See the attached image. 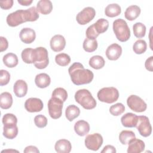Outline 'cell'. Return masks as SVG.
<instances>
[{"label": "cell", "mask_w": 153, "mask_h": 153, "mask_svg": "<svg viewBox=\"0 0 153 153\" xmlns=\"http://www.w3.org/2000/svg\"><path fill=\"white\" fill-rule=\"evenodd\" d=\"M68 72L72 82L76 85L89 84L94 78L93 72L85 69L84 66L79 62L74 63L69 68Z\"/></svg>", "instance_id": "cell-1"}, {"label": "cell", "mask_w": 153, "mask_h": 153, "mask_svg": "<svg viewBox=\"0 0 153 153\" xmlns=\"http://www.w3.org/2000/svg\"><path fill=\"white\" fill-rule=\"evenodd\" d=\"M75 101L85 109H94L97 102L91 93L87 89H80L75 94Z\"/></svg>", "instance_id": "cell-2"}, {"label": "cell", "mask_w": 153, "mask_h": 153, "mask_svg": "<svg viewBox=\"0 0 153 153\" xmlns=\"http://www.w3.org/2000/svg\"><path fill=\"white\" fill-rule=\"evenodd\" d=\"M113 31L117 38L121 42L128 41L130 37V30L127 22L122 19H118L114 21Z\"/></svg>", "instance_id": "cell-3"}, {"label": "cell", "mask_w": 153, "mask_h": 153, "mask_svg": "<svg viewBox=\"0 0 153 153\" xmlns=\"http://www.w3.org/2000/svg\"><path fill=\"white\" fill-rule=\"evenodd\" d=\"M97 96L100 102L106 103H112L118 100L119 92L114 87H103L98 91Z\"/></svg>", "instance_id": "cell-4"}, {"label": "cell", "mask_w": 153, "mask_h": 153, "mask_svg": "<svg viewBox=\"0 0 153 153\" xmlns=\"http://www.w3.org/2000/svg\"><path fill=\"white\" fill-rule=\"evenodd\" d=\"M49 63L47 50L43 47H38L35 49L33 64L39 69H45Z\"/></svg>", "instance_id": "cell-5"}, {"label": "cell", "mask_w": 153, "mask_h": 153, "mask_svg": "<svg viewBox=\"0 0 153 153\" xmlns=\"http://www.w3.org/2000/svg\"><path fill=\"white\" fill-rule=\"evenodd\" d=\"M63 102L56 97H51L48 102V113L53 119L59 118L62 114Z\"/></svg>", "instance_id": "cell-6"}, {"label": "cell", "mask_w": 153, "mask_h": 153, "mask_svg": "<svg viewBox=\"0 0 153 153\" xmlns=\"http://www.w3.org/2000/svg\"><path fill=\"white\" fill-rule=\"evenodd\" d=\"M136 127L139 134L143 137H148L152 133V126L148 117L146 116H137V122Z\"/></svg>", "instance_id": "cell-7"}, {"label": "cell", "mask_w": 153, "mask_h": 153, "mask_svg": "<svg viewBox=\"0 0 153 153\" xmlns=\"http://www.w3.org/2000/svg\"><path fill=\"white\" fill-rule=\"evenodd\" d=\"M84 143L88 149L96 151L103 144V137L100 134L97 133L88 134L85 138Z\"/></svg>", "instance_id": "cell-8"}, {"label": "cell", "mask_w": 153, "mask_h": 153, "mask_svg": "<svg viewBox=\"0 0 153 153\" xmlns=\"http://www.w3.org/2000/svg\"><path fill=\"white\" fill-rule=\"evenodd\" d=\"M128 106L133 111L136 112H144L147 108V105L145 101L136 95H130L127 99Z\"/></svg>", "instance_id": "cell-9"}, {"label": "cell", "mask_w": 153, "mask_h": 153, "mask_svg": "<svg viewBox=\"0 0 153 153\" xmlns=\"http://www.w3.org/2000/svg\"><path fill=\"white\" fill-rule=\"evenodd\" d=\"M96 16L95 10L91 7L83 8L76 16V22L81 25H85L90 22Z\"/></svg>", "instance_id": "cell-10"}, {"label": "cell", "mask_w": 153, "mask_h": 153, "mask_svg": "<svg viewBox=\"0 0 153 153\" xmlns=\"http://www.w3.org/2000/svg\"><path fill=\"white\" fill-rule=\"evenodd\" d=\"M7 23L11 27H16L20 24L26 22L24 10H18L9 14L6 19Z\"/></svg>", "instance_id": "cell-11"}, {"label": "cell", "mask_w": 153, "mask_h": 153, "mask_svg": "<svg viewBox=\"0 0 153 153\" xmlns=\"http://www.w3.org/2000/svg\"><path fill=\"white\" fill-rule=\"evenodd\" d=\"M44 104L42 101L36 97L27 99L25 103V108L27 112H38L43 109Z\"/></svg>", "instance_id": "cell-12"}, {"label": "cell", "mask_w": 153, "mask_h": 153, "mask_svg": "<svg viewBox=\"0 0 153 153\" xmlns=\"http://www.w3.org/2000/svg\"><path fill=\"white\" fill-rule=\"evenodd\" d=\"M51 49L55 52L62 51L66 45V40L62 35H55L50 39V42Z\"/></svg>", "instance_id": "cell-13"}, {"label": "cell", "mask_w": 153, "mask_h": 153, "mask_svg": "<svg viewBox=\"0 0 153 153\" xmlns=\"http://www.w3.org/2000/svg\"><path fill=\"white\" fill-rule=\"evenodd\" d=\"M105 53L109 60H117L122 54V47L118 44L114 43L108 47Z\"/></svg>", "instance_id": "cell-14"}, {"label": "cell", "mask_w": 153, "mask_h": 153, "mask_svg": "<svg viewBox=\"0 0 153 153\" xmlns=\"http://www.w3.org/2000/svg\"><path fill=\"white\" fill-rule=\"evenodd\" d=\"M19 37L23 42L27 44H31L36 38V33L33 29L25 27L20 30Z\"/></svg>", "instance_id": "cell-15"}, {"label": "cell", "mask_w": 153, "mask_h": 153, "mask_svg": "<svg viewBox=\"0 0 153 153\" xmlns=\"http://www.w3.org/2000/svg\"><path fill=\"white\" fill-rule=\"evenodd\" d=\"M27 84L22 79H18L13 86V91L18 97H23L26 96L27 92Z\"/></svg>", "instance_id": "cell-16"}, {"label": "cell", "mask_w": 153, "mask_h": 153, "mask_svg": "<svg viewBox=\"0 0 153 153\" xmlns=\"http://www.w3.org/2000/svg\"><path fill=\"white\" fill-rule=\"evenodd\" d=\"M127 148L128 153H140L143 151L145 145L143 140L136 139L132 140L128 144Z\"/></svg>", "instance_id": "cell-17"}, {"label": "cell", "mask_w": 153, "mask_h": 153, "mask_svg": "<svg viewBox=\"0 0 153 153\" xmlns=\"http://www.w3.org/2000/svg\"><path fill=\"white\" fill-rule=\"evenodd\" d=\"M121 122L125 127H136L137 122V115L131 112L126 113L121 118Z\"/></svg>", "instance_id": "cell-18"}, {"label": "cell", "mask_w": 153, "mask_h": 153, "mask_svg": "<svg viewBox=\"0 0 153 153\" xmlns=\"http://www.w3.org/2000/svg\"><path fill=\"white\" fill-rule=\"evenodd\" d=\"M90 128L88 123L84 120H79L74 125V130L79 136H84L88 134Z\"/></svg>", "instance_id": "cell-19"}, {"label": "cell", "mask_w": 153, "mask_h": 153, "mask_svg": "<svg viewBox=\"0 0 153 153\" xmlns=\"http://www.w3.org/2000/svg\"><path fill=\"white\" fill-rule=\"evenodd\" d=\"M140 11L141 10L139 6L136 5H130L126 8L124 12L125 18L129 21L134 20L139 16Z\"/></svg>", "instance_id": "cell-20"}, {"label": "cell", "mask_w": 153, "mask_h": 153, "mask_svg": "<svg viewBox=\"0 0 153 153\" xmlns=\"http://www.w3.org/2000/svg\"><path fill=\"white\" fill-rule=\"evenodd\" d=\"M55 150L58 153H69L72 149L71 142L67 139H60L54 145Z\"/></svg>", "instance_id": "cell-21"}, {"label": "cell", "mask_w": 153, "mask_h": 153, "mask_svg": "<svg viewBox=\"0 0 153 153\" xmlns=\"http://www.w3.org/2000/svg\"><path fill=\"white\" fill-rule=\"evenodd\" d=\"M35 82L36 86L41 88H44L50 85L51 78L50 76L45 73H41L36 75Z\"/></svg>", "instance_id": "cell-22"}, {"label": "cell", "mask_w": 153, "mask_h": 153, "mask_svg": "<svg viewBox=\"0 0 153 153\" xmlns=\"http://www.w3.org/2000/svg\"><path fill=\"white\" fill-rule=\"evenodd\" d=\"M36 10L44 15L48 14L53 10L52 2L49 0H40L37 3Z\"/></svg>", "instance_id": "cell-23"}, {"label": "cell", "mask_w": 153, "mask_h": 153, "mask_svg": "<svg viewBox=\"0 0 153 153\" xmlns=\"http://www.w3.org/2000/svg\"><path fill=\"white\" fill-rule=\"evenodd\" d=\"M18 127L15 125H4L3 136L8 139H14L18 134Z\"/></svg>", "instance_id": "cell-24"}, {"label": "cell", "mask_w": 153, "mask_h": 153, "mask_svg": "<svg viewBox=\"0 0 153 153\" xmlns=\"http://www.w3.org/2000/svg\"><path fill=\"white\" fill-rule=\"evenodd\" d=\"M121 13V7L118 4H111L108 5L105 9V14L109 17H114L120 15Z\"/></svg>", "instance_id": "cell-25"}, {"label": "cell", "mask_w": 153, "mask_h": 153, "mask_svg": "<svg viewBox=\"0 0 153 153\" xmlns=\"http://www.w3.org/2000/svg\"><path fill=\"white\" fill-rule=\"evenodd\" d=\"M13 104V97L8 92H3L0 95V106L2 109H8Z\"/></svg>", "instance_id": "cell-26"}, {"label": "cell", "mask_w": 153, "mask_h": 153, "mask_svg": "<svg viewBox=\"0 0 153 153\" xmlns=\"http://www.w3.org/2000/svg\"><path fill=\"white\" fill-rule=\"evenodd\" d=\"M80 114L79 108L75 105H69L65 110V116L69 121H72Z\"/></svg>", "instance_id": "cell-27"}, {"label": "cell", "mask_w": 153, "mask_h": 153, "mask_svg": "<svg viewBox=\"0 0 153 153\" xmlns=\"http://www.w3.org/2000/svg\"><path fill=\"white\" fill-rule=\"evenodd\" d=\"M2 60L4 64L10 68H14L18 64V57L16 54L13 53H8L4 55Z\"/></svg>", "instance_id": "cell-28"}, {"label": "cell", "mask_w": 153, "mask_h": 153, "mask_svg": "<svg viewBox=\"0 0 153 153\" xmlns=\"http://www.w3.org/2000/svg\"><path fill=\"white\" fill-rule=\"evenodd\" d=\"M90 67L94 69H102L105 64V61L104 59L99 55H96L92 56L88 62Z\"/></svg>", "instance_id": "cell-29"}, {"label": "cell", "mask_w": 153, "mask_h": 153, "mask_svg": "<svg viewBox=\"0 0 153 153\" xmlns=\"http://www.w3.org/2000/svg\"><path fill=\"white\" fill-rule=\"evenodd\" d=\"M135 137V133L130 130H123L119 134V140L123 145H128Z\"/></svg>", "instance_id": "cell-30"}, {"label": "cell", "mask_w": 153, "mask_h": 153, "mask_svg": "<svg viewBox=\"0 0 153 153\" xmlns=\"http://www.w3.org/2000/svg\"><path fill=\"white\" fill-rule=\"evenodd\" d=\"M35 56V49L31 48H26L22 51L21 57L23 61L27 64L33 63Z\"/></svg>", "instance_id": "cell-31"}, {"label": "cell", "mask_w": 153, "mask_h": 153, "mask_svg": "<svg viewBox=\"0 0 153 153\" xmlns=\"http://www.w3.org/2000/svg\"><path fill=\"white\" fill-rule=\"evenodd\" d=\"M93 24L96 31L99 34L105 32L109 27V22L103 18L99 19L96 23Z\"/></svg>", "instance_id": "cell-32"}, {"label": "cell", "mask_w": 153, "mask_h": 153, "mask_svg": "<svg viewBox=\"0 0 153 153\" xmlns=\"http://www.w3.org/2000/svg\"><path fill=\"white\" fill-rule=\"evenodd\" d=\"M134 35L137 38H141L145 36L146 33V26L141 22H137L133 26Z\"/></svg>", "instance_id": "cell-33"}, {"label": "cell", "mask_w": 153, "mask_h": 153, "mask_svg": "<svg viewBox=\"0 0 153 153\" xmlns=\"http://www.w3.org/2000/svg\"><path fill=\"white\" fill-rule=\"evenodd\" d=\"M147 48V44L143 39L137 40L133 45V50L137 54L144 53Z\"/></svg>", "instance_id": "cell-34"}, {"label": "cell", "mask_w": 153, "mask_h": 153, "mask_svg": "<svg viewBox=\"0 0 153 153\" xmlns=\"http://www.w3.org/2000/svg\"><path fill=\"white\" fill-rule=\"evenodd\" d=\"M25 14L26 22H35L37 20L39 17L36 8L34 6L25 10Z\"/></svg>", "instance_id": "cell-35"}, {"label": "cell", "mask_w": 153, "mask_h": 153, "mask_svg": "<svg viewBox=\"0 0 153 153\" xmlns=\"http://www.w3.org/2000/svg\"><path fill=\"white\" fill-rule=\"evenodd\" d=\"M98 46L97 41L96 39H89L85 38L83 42L82 47L83 49L88 53H91L94 51Z\"/></svg>", "instance_id": "cell-36"}, {"label": "cell", "mask_w": 153, "mask_h": 153, "mask_svg": "<svg viewBox=\"0 0 153 153\" xmlns=\"http://www.w3.org/2000/svg\"><path fill=\"white\" fill-rule=\"evenodd\" d=\"M56 63L61 66H66L71 62L70 56L66 53H60L55 56Z\"/></svg>", "instance_id": "cell-37"}, {"label": "cell", "mask_w": 153, "mask_h": 153, "mask_svg": "<svg viewBox=\"0 0 153 153\" xmlns=\"http://www.w3.org/2000/svg\"><path fill=\"white\" fill-rule=\"evenodd\" d=\"M125 111V106L121 103H117L112 105L109 108V112L114 116L121 115Z\"/></svg>", "instance_id": "cell-38"}, {"label": "cell", "mask_w": 153, "mask_h": 153, "mask_svg": "<svg viewBox=\"0 0 153 153\" xmlns=\"http://www.w3.org/2000/svg\"><path fill=\"white\" fill-rule=\"evenodd\" d=\"M51 97H57L64 102L68 98V93L66 90L63 88L57 87L53 90Z\"/></svg>", "instance_id": "cell-39"}, {"label": "cell", "mask_w": 153, "mask_h": 153, "mask_svg": "<svg viewBox=\"0 0 153 153\" xmlns=\"http://www.w3.org/2000/svg\"><path fill=\"white\" fill-rule=\"evenodd\" d=\"M2 122L4 125H15L17 124V118L13 114H5L2 119Z\"/></svg>", "instance_id": "cell-40"}, {"label": "cell", "mask_w": 153, "mask_h": 153, "mask_svg": "<svg viewBox=\"0 0 153 153\" xmlns=\"http://www.w3.org/2000/svg\"><path fill=\"white\" fill-rule=\"evenodd\" d=\"M34 123L38 128H44L47 124V118L43 115H37L34 118Z\"/></svg>", "instance_id": "cell-41"}, {"label": "cell", "mask_w": 153, "mask_h": 153, "mask_svg": "<svg viewBox=\"0 0 153 153\" xmlns=\"http://www.w3.org/2000/svg\"><path fill=\"white\" fill-rule=\"evenodd\" d=\"M0 85L3 86L7 85L10 80V73L4 69L0 71Z\"/></svg>", "instance_id": "cell-42"}, {"label": "cell", "mask_w": 153, "mask_h": 153, "mask_svg": "<svg viewBox=\"0 0 153 153\" xmlns=\"http://www.w3.org/2000/svg\"><path fill=\"white\" fill-rule=\"evenodd\" d=\"M87 38L89 39H96V38L99 35V33L95 30L94 24L90 25L88 27L85 32Z\"/></svg>", "instance_id": "cell-43"}, {"label": "cell", "mask_w": 153, "mask_h": 153, "mask_svg": "<svg viewBox=\"0 0 153 153\" xmlns=\"http://www.w3.org/2000/svg\"><path fill=\"white\" fill-rule=\"evenodd\" d=\"M13 0H6L0 1V7L4 10H8L11 8L13 5Z\"/></svg>", "instance_id": "cell-44"}, {"label": "cell", "mask_w": 153, "mask_h": 153, "mask_svg": "<svg viewBox=\"0 0 153 153\" xmlns=\"http://www.w3.org/2000/svg\"><path fill=\"white\" fill-rule=\"evenodd\" d=\"M0 40H1L0 51H1V52H2L4 51H5L7 49V48L8 47V42L7 39L4 36H1Z\"/></svg>", "instance_id": "cell-45"}, {"label": "cell", "mask_w": 153, "mask_h": 153, "mask_svg": "<svg viewBox=\"0 0 153 153\" xmlns=\"http://www.w3.org/2000/svg\"><path fill=\"white\" fill-rule=\"evenodd\" d=\"M152 63H153V56H151L149 58H148L145 63V68L150 71V72H152L153 71V66H152Z\"/></svg>", "instance_id": "cell-46"}, {"label": "cell", "mask_w": 153, "mask_h": 153, "mask_svg": "<svg viewBox=\"0 0 153 153\" xmlns=\"http://www.w3.org/2000/svg\"><path fill=\"white\" fill-rule=\"evenodd\" d=\"M115 153L116 152V149L115 148L110 145H106L103 149L102 150L101 153Z\"/></svg>", "instance_id": "cell-47"}, {"label": "cell", "mask_w": 153, "mask_h": 153, "mask_svg": "<svg viewBox=\"0 0 153 153\" xmlns=\"http://www.w3.org/2000/svg\"><path fill=\"white\" fill-rule=\"evenodd\" d=\"M24 153H30V152H32V153H39V149L35 146H26L24 151H23Z\"/></svg>", "instance_id": "cell-48"}, {"label": "cell", "mask_w": 153, "mask_h": 153, "mask_svg": "<svg viewBox=\"0 0 153 153\" xmlns=\"http://www.w3.org/2000/svg\"><path fill=\"white\" fill-rule=\"evenodd\" d=\"M17 2L22 5L28 6L32 3L33 1L32 0H18Z\"/></svg>", "instance_id": "cell-49"}, {"label": "cell", "mask_w": 153, "mask_h": 153, "mask_svg": "<svg viewBox=\"0 0 153 153\" xmlns=\"http://www.w3.org/2000/svg\"><path fill=\"white\" fill-rule=\"evenodd\" d=\"M19 152V151H17V150H9V149H7V150H3V151H2V152Z\"/></svg>", "instance_id": "cell-50"}]
</instances>
